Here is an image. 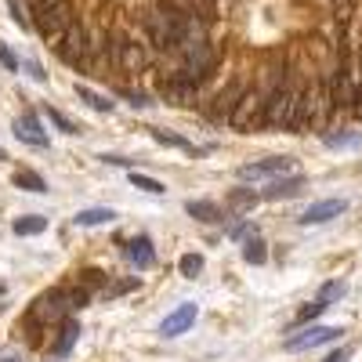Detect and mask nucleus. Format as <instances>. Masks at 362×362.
<instances>
[{"mask_svg": "<svg viewBox=\"0 0 362 362\" xmlns=\"http://www.w3.org/2000/svg\"><path fill=\"white\" fill-rule=\"evenodd\" d=\"M37 18V29H40V37L44 40H62L66 37V29L73 25V4H69V0H51V4H44V8H37L33 11Z\"/></svg>", "mask_w": 362, "mask_h": 362, "instance_id": "f257e3e1", "label": "nucleus"}, {"mask_svg": "<svg viewBox=\"0 0 362 362\" xmlns=\"http://www.w3.org/2000/svg\"><path fill=\"white\" fill-rule=\"evenodd\" d=\"M58 47V54H62V62H69V66H87L90 62V51H95V44H90V37H87V29L83 25H69L66 29V37L54 44Z\"/></svg>", "mask_w": 362, "mask_h": 362, "instance_id": "f03ea898", "label": "nucleus"}, {"mask_svg": "<svg viewBox=\"0 0 362 362\" xmlns=\"http://www.w3.org/2000/svg\"><path fill=\"white\" fill-rule=\"evenodd\" d=\"M293 167H297V160H290V156H268V160H254V163H243L235 174H239V181H264V177H283V174H293Z\"/></svg>", "mask_w": 362, "mask_h": 362, "instance_id": "7ed1b4c3", "label": "nucleus"}, {"mask_svg": "<svg viewBox=\"0 0 362 362\" xmlns=\"http://www.w3.org/2000/svg\"><path fill=\"white\" fill-rule=\"evenodd\" d=\"M344 334L341 326H308V329H300V334L286 337V351H312L319 344H329V341H337Z\"/></svg>", "mask_w": 362, "mask_h": 362, "instance_id": "20e7f679", "label": "nucleus"}, {"mask_svg": "<svg viewBox=\"0 0 362 362\" xmlns=\"http://www.w3.org/2000/svg\"><path fill=\"white\" fill-rule=\"evenodd\" d=\"M15 138L25 141V145H37V148H47V145H51V138H47V131L40 127L37 112H22V116L15 119Z\"/></svg>", "mask_w": 362, "mask_h": 362, "instance_id": "39448f33", "label": "nucleus"}, {"mask_svg": "<svg viewBox=\"0 0 362 362\" xmlns=\"http://www.w3.org/2000/svg\"><path fill=\"white\" fill-rule=\"evenodd\" d=\"M196 315H199V308L192 305V300H185V305H177V308L163 319L160 334H163V337H181V334H185V329L196 322Z\"/></svg>", "mask_w": 362, "mask_h": 362, "instance_id": "423d86ee", "label": "nucleus"}, {"mask_svg": "<svg viewBox=\"0 0 362 362\" xmlns=\"http://www.w3.org/2000/svg\"><path fill=\"white\" fill-rule=\"evenodd\" d=\"M348 210V203L344 199H319V203H312L305 214H300V225H322V221H334V218H341Z\"/></svg>", "mask_w": 362, "mask_h": 362, "instance_id": "0eeeda50", "label": "nucleus"}, {"mask_svg": "<svg viewBox=\"0 0 362 362\" xmlns=\"http://www.w3.org/2000/svg\"><path fill=\"white\" fill-rule=\"evenodd\" d=\"M116 62L124 66L127 73H138V69H145V66H148V54H145V47H141L138 40L124 37V40L116 44Z\"/></svg>", "mask_w": 362, "mask_h": 362, "instance_id": "6e6552de", "label": "nucleus"}, {"mask_svg": "<svg viewBox=\"0 0 362 362\" xmlns=\"http://www.w3.org/2000/svg\"><path fill=\"white\" fill-rule=\"evenodd\" d=\"M300 192H305V177L290 174V177H276L261 196H264V199H293V196H300Z\"/></svg>", "mask_w": 362, "mask_h": 362, "instance_id": "1a4fd4ad", "label": "nucleus"}, {"mask_svg": "<svg viewBox=\"0 0 362 362\" xmlns=\"http://www.w3.org/2000/svg\"><path fill=\"white\" fill-rule=\"evenodd\" d=\"M80 341V322L76 319H66V322H58V337L51 341V355L58 358H66L73 351V344Z\"/></svg>", "mask_w": 362, "mask_h": 362, "instance_id": "9d476101", "label": "nucleus"}, {"mask_svg": "<svg viewBox=\"0 0 362 362\" xmlns=\"http://www.w3.org/2000/svg\"><path fill=\"white\" fill-rule=\"evenodd\" d=\"M127 257L145 272V268H153L156 264V250H153V239H148V235H134L131 239V243H127Z\"/></svg>", "mask_w": 362, "mask_h": 362, "instance_id": "9b49d317", "label": "nucleus"}, {"mask_svg": "<svg viewBox=\"0 0 362 362\" xmlns=\"http://www.w3.org/2000/svg\"><path fill=\"white\" fill-rule=\"evenodd\" d=\"M185 210H189V218H196V221H203V225H218V221H225L221 206H218V203H210V199H189Z\"/></svg>", "mask_w": 362, "mask_h": 362, "instance_id": "f8f14e48", "label": "nucleus"}, {"mask_svg": "<svg viewBox=\"0 0 362 362\" xmlns=\"http://www.w3.org/2000/svg\"><path fill=\"white\" fill-rule=\"evenodd\" d=\"M116 214H112V210L109 206H90V210H80V214L73 218L80 228H95V225H109Z\"/></svg>", "mask_w": 362, "mask_h": 362, "instance_id": "ddd939ff", "label": "nucleus"}, {"mask_svg": "<svg viewBox=\"0 0 362 362\" xmlns=\"http://www.w3.org/2000/svg\"><path fill=\"white\" fill-rule=\"evenodd\" d=\"M15 185H18V189H25V192H37V196H44V192H47V181H44L37 170H29V167L15 170Z\"/></svg>", "mask_w": 362, "mask_h": 362, "instance_id": "4468645a", "label": "nucleus"}, {"mask_svg": "<svg viewBox=\"0 0 362 362\" xmlns=\"http://www.w3.org/2000/svg\"><path fill=\"white\" fill-rule=\"evenodd\" d=\"M44 228H47V218H40V214L15 218V225H11V232H15V235H40Z\"/></svg>", "mask_w": 362, "mask_h": 362, "instance_id": "2eb2a0df", "label": "nucleus"}, {"mask_svg": "<svg viewBox=\"0 0 362 362\" xmlns=\"http://www.w3.org/2000/svg\"><path fill=\"white\" fill-rule=\"evenodd\" d=\"M257 199H261V196H257L254 189H232V192H228V206H232V210H239V214L254 210V206H257Z\"/></svg>", "mask_w": 362, "mask_h": 362, "instance_id": "dca6fc26", "label": "nucleus"}, {"mask_svg": "<svg viewBox=\"0 0 362 362\" xmlns=\"http://www.w3.org/2000/svg\"><path fill=\"white\" fill-rule=\"evenodd\" d=\"M76 98L87 102L90 109H98V112H112V105H116V102H109L105 95H98V90H90V87H83V83H76Z\"/></svg>", "mask_w": 362, "mask_h": 362, "instance_id": "f3484780", "label": "nucleus"}, {"mask_svg": "<svg viewBox=\"0 0 362 362\" xmlns=\"http://www.w3.org/2000/svg\"><path fill=\"white\" fill-rule=\"evenodd\" d=\"M322 141H326L329 148H355V145L362 141V134H355V131H326Z\"/></svg>", "mask_w": 362, "mask_h": 362, "instance_id": "a211bd4d", "label": "nucleus"}, {"mask_svg": "<svg viewBox=\"0 0 362 362\" xmlns=\"http://www.w3.org/2000/svg\"><path fill=\"white\" fill-rule=\"evenodd\" d=\"M153 131V138L160 141V145H170V148H181V153H196V145L189 141V138H181V134H167V131H160V127H148Z\"/></svg>", "mask_w": 362, "mask_h": 362, "instance_id": "6ab92c4d", "label": "nucleus"}, {"mask_svg": "<svg viewBox=\"0 0 362 362\" xmlns=\"http://www.w3.org/2000/svg\"><path fill=\"white\" fill-rule=\"evenodd\" d=\"M243 261L247 264H264L268 261V250H264V243H261L257 235H250L247 243H243Z\"/></svg>", "mask_w": 362, "mask_h": 362, "instance_id": "aec40b11", "label": "nucleus"}, {"mask_svg": "<svg viewBox=\"0 0 362 362\" xmlns=\"http://www.w3.org/2000/svg\"><path fill=\"white\" fill-rule=\"evenodd\" d=\"M131 185H134V189H141V192H153V196H163V192H167L163 181L148 177V174H138V170H131Z\"/></svg>", "mask_w": 362, "mask_h": 362, "instance_id": "412c9836", "label": "nucleus"}, {"mask_svg": "<svg viewBox=\"0 0 362 362\" xmlns=\"http://www.w3.org/2000/svg\"><path fill=\"white\" fill-rule=\"evenodd\" d=\"M177 272H181L185 279H196L199 272H203V254H185V257L177 261Z\"/></svg>", "mask_w": 362, "mask_h": 362, "instance_id": "4be33fe9", "label": "nucleus"}, {"mask_svg": "<svg viewBox=\"0 0 362 362\" xmlns=\"http://www.w3.org/2000/svg\"><path fill=\"white\" fill-rule=\"evenodd\" d=\"M80 283H83V290L90 293V290H105V272H98V268H83L80 272Z\"/></svg>", "mask_w": 362, "mask_h": 362, "instance_id": "5701e85b", "label": "nucleus"}, {"mask_svg": "<svg viewBox=\"0 0 362 362\" xmlns=\"http://www.w3.org/2000/svg\"><path fill=\"white\" fill-rule=\"evenodd\" d=\"M322 312H326V305H322V300L315 297V300H312V305H305V308H300V312H297V319H293V326H308V322H315V319H319Z\"/></svg>", "mask_w": 362, "mask_h": 362, "instance_id": "b1692460", "label": "nucleus"}, {"mask_svg": "<svg viewBox=\"0 0 362 362\" xmlns=\"http://www.w3.org/2000/svg\"><path fill=\"white\" fill-rule=\"evenodd\" d=\"M47 119H51V124H54L58 131H62V134H80V127L73 124V119H69V116H62L58 109H51V105H47Z\"/></svg>", "mask_w": 362, "mask_h": 362, "instance_id": "393cba45", "label": "nucleus"}, {"mask_svg": "<svg viewBox=\"0 0 362 362\" xmlns=\"http://www.w3.org/2000/svg\"><path fill=\"white\" fill-rule=\"evenodd\" d=\"M341 297H344V283H341V279H334V283H326V286L319 290V300H322L326 308L334 305V300H341Z\"/></svg>", "mask_w": 362, "mask_h": 362, "instance_id": "a878e982", "label": "nucleus"}, {"mask_svg": "<svg viewBox=\"0 0 362 362\" xmlns=\"http://www.w3.org/2000/svg\"><path fill=\"white\" fill-rule=\"evenodd\" d=\"M134 286H138V279H119V283H105L102 297H105V300H112V297H119V293H127V290H134Z\"/></svg>", "mask_w": 362, "mask_h": 362, "instance_id": "bb28decb", "label": "nucleus"}, {"mask_svg": "<svg viewBox=\"0 0 362 362\" xmlns=\"http://www.w3.org/2000/svg\"><path fill=\"white\" fill-rule=\"evenodd\" d=\"M228 235H232V239H239V243H247V239H250V235H257V232H254V221H239V225H232V228H228Z\"/></svg>", "mask_w": 362, "mask_h": 362, "instance_id": "cd10ccee", "label": "nucleus"}, {"mask_svg": "<svg viewBox=\"0 0 362 362\" xmlns=\"http://www.w3.org/2000/svg\"><path fill=\"white\" fill-rule=\"evenodd\" d=\"M8 11H11V22H15L18 29H29V18H25V11H22L18 0H8Z\"/></svg>", "mask_w": 362, "mask_h": 362, "instance_id": "c85d7f7f", "label": "nucleus"}, {"mask_svg": "<svg viewBox=\"0 0 362 362\" xmlns=\"http://www.w3.org/2000/svg\"><path fill=\"white\" fill-rule=\"evenodd\" d=\"M0 66H4V69H11V73H15V69H22V66H18V58L11 54V47H8L4 40H0Z\"/></svg>", "mask_w": 362, "mask_h": 362, "instance_id": "c756f323", "label": "nucleus"}, {"mask_svg": "<svg viewBox=\"0 0 362 362\" xmlns=\"http://www.w3.org/2000/svg\"><path fill=\"white\" fill-rule=\"evenodd\" d=\"M124 98L134 105V109H148L153 102H148V95H141V90H124Z\"/></svg>", "mask_w": 362, "mask_h": 362, "instance_id": "7c9ffc66", "label": "nucleus"}, {"mask_svg": "<svg viewBox=\"0 0 362 362\" xmlns=\"http://www.w3.org/2000/svg\"><path fill=\"white\" fill-rule=\"evenodd\" d=\"M22 69H25V73H29V76H33V80H40V83H44V80H47V73H44V69H40V66H37V62H22Z\"/></svg>", "mask_w": 362, "mask_h": 362, "instance_id": "2f4dec72", "label": "nucleus"}, {"mask_svg": "<svg viewBox=\"0 0 362 362\" xmlns=\"http://www.w3.org/2000/svg\"><path fill=\"white\" fill-rule=\"evenodd\" d=\"M351 358V348H341V351H334V355H329L326 362H348Z\"/></svg>", "mask_w": 362, "mask_h": 362, "instance_id": "473e14b6", "label": "nucleus"}, {"mask_svg": "<svg viewBox=\"0 0 362 362\" xmlns=\"http://www.w3.org/2000/svg\"><path fill=\"white\" fill-rule=\"evenodd\" d=\"M105 163H112V167H131V160L127 156H102Z\"/></svg>", "mask_w": 362, "mask_h": 362, "instance_id": "72a5a7b5", "label": "nucleus"}, {"mask_svg": "<svg viewBox=\"0 0 362 362\" xmlns=\"http://www.w3.org/2000/svg\"><path fill=\"white\" fill-rule=\"evenodd\" d=\"M29 4H33V11H37V8H44V4H51V0H29Z\"/></svg>", "mask_w": 362, "mask_h": 362, "instance_id": "f704fd0d", "label": "nucleus"}, {"mask_svg": "<svg viewBox=\"0 0 362 362\" xmlns=\"http://www.w3.org/2000/svg\"><path fill=\"white\" fill-rule=\"evenodd\" d=\"M4 362H22V358H15V355H8V358H4Z\"/></svg>", "mask_w": 362, "mask_h": 362, "instance_id": "c9c22d12", "label": "nucleus"}, {"mask_svg": "<svg viewBox=\"0 0 362 362\" xmlns=\"http://www.w3.org/2000/svg\"><path fill=\"white\" fill-rule=\"evenodd\" d=\"M0 293H4V283H0Z\"/></svg>", "mask_w": 362, "mask_h": 362, "instance_id": "e433bc0d", "label": "nucleus"}]
</instances>
